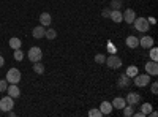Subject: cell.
I'll use <instances>...</instances> for the list:
<instances>
[{
  "label": "cell",
  "instance_id": "19",
  "mask_svg": "<svg viewBox=\"0 0 158 117\" xmlns=\"http://www.w3.org/2000/svg\"><path fill=\"white\" fill-rule=\"evenodd\" d=\"M130 84H131L130 77H128L127 74H122V76H120V79H118V87H128Z\"/></svg>",
  "mask_w": 158,
  "mask_h": 117
},
{
  "label": "cell",
  "instance_id": "36",
  "mask_svg": "<svg viewBox=\"0 0 158 117\" xmlns=\"http://www.w3.org/2000/svg\"><path fill=\"white\" fill-rule=\"evenodd\" d=\"M0 112H2V111H0Z\"/></svg>",
  "mask_w": 158,
  "mask_h": 117
},
{
  "label": "cell",
  "instance_id": "31",
  "mask_svg": "<svg viewBox=\"0 0 158 117\" xmlns=\"http://www.w3.org/2000/svg\"><path fill=\"white\" fill-rule=\"evenodd\" d=\"M150 90H152V94H153V95H156V94H158V84H156V82H153V84H152V87H150Z\"/></svg>",
  "mask_w": 158,
  "mask_h": 117
},
{
  "label": "cell",
  "instance_id": "4",
  "mask_svg": "<svg viewBox=\"0 0 158 117\" xmlns=\"http://www.w3.org/2000/svg\"><path fill=\"white\" fill-rule=\"evenodd\" d=\"M104 63L108 65L109 68H120L122 67V59L118 57V56H108L106 60H104Z\"/></svg>",
  "mask_w": 158,
  "mask_h": 117
},
{
  "label": "cell",
  "instance_id": "7",
  "mask_svg": "<svg viewBox=\"0 0 158 117\" xmlns=\"http://www.w3.org/2000/svg\"><path fill=\"white\" fill-rule=\"evenodd\" d=\"M125 101H127V105H131V106H136L138 103L141 101V95H139V94H135V92H131V94H128V95H127Z\"/></svg>",
  "mask_w": 158,
  "mask_h": 117
},
{
  "label": "cell",
  "instance_id": "3",
  "mask_svg": "<svg viewBox=\"0 0 158 117\" xmlns=\"http://www.w3.org/2000/svg\"><path fill=\"white\" fill-rule=\"evenodd\" d=\"M27 57L30 59V62H40L43 59V51L40 49V48H36V46H33V48H30L29 49V52H27Z\"/></svg>",
  "mask_w": 158,
  "mask_h": 117
},
{
  "label": "cell",
  "instance_id": "5",
  "mask_svg": "<svg viewBox=\"0 0 158 117\" xmlns=\"http://www.w3.org/2000/svg\"><path fill=\"white\" fill-rule=\"evenodd\" d=\"M13 106H15V101H13V98L10 95H6V97H3L2 100H0V111L8 112L10 109H13Z\"/></svg>",
  "mask_w": 158,
  "mask_h": 117
},
{
  "label": "cell",
  "instance_id": "18",
  "mask_svg": "<svg viewBox=\"0 0 158 117\" xmlns=\"http://www.w3.org/2000/svg\"><path fill=\"white\" fill-rule=\"evenodd\" d=\"M10 48H13V49H21V46H22V41L19 40V38H16V36H13V38H10Z\"/></svg>",
  "mask_w": 158,
  "mask_h": 117
},
{
  "label": "cell",
  "instance_id": "35",
  "mask_svg": "<svg viewBox=\"0 0 158 117\" xmlns=\"http://www.w3.org/2000/svg\"><path fill=\"white\" fill-rule=\"evenodd\" d=\"M133 115H136V117H146L142 112H136V114H133Z\"/></svg>",
  "mask_w": 158,
  "mask_h": 117
},
{
  "label": "cell",
  "instance_id": "22",
  "mask_svg": "<svg viewBox=\"0 0 158 117\" xmlns=\"http://www.w3.org/2000/svg\"><path fill=\"white\" fill-rule=\"evenodd\" d=\"M150 111H152V105H150V103H144V105L141 106V112H142L144 115H149Z\"/></svg>",
  "mask_w": 158,
  "mask_h": 117
},
{
  "label": "cell",
  "instance_id": "29",
  "mask_svg": "<svg viewBox=\"0 0 158 117\" xmlns=\"http://www.w3.org/2000/svg\"><path fill=\"white\" fill-rule=\"evenodd\" d=\"M6 89H8V81L2 79L0 81V92H6Z\"/></svg>",
  "mask_w": 158,
  "mask_h": 117
},
{
  "label": "cell",
  "instance_id": "15",
  "mask_svg": "<svg viewBox=\"0 0 158 117\" xmlns=\"http://www.w3.org/2000/svg\"><path fill=\"white\" fill-rule=\"evenodd\" d=\"M125 106H127V101H125V98H122V97H117V98H114V101H112V108L123 109Z\"/></svg>",
  "mask_w": 158,
  "mask_h": 117
},
{
  "label": "cell",
  "instance_id": "26",
  "mask_svg": "<svg viewBox=\"0 0 158 117\" xmlns=\"http://www.w3.org/2000/svg\"><path fill=\"white\" fill-rule=\"evenodd\" d=\"M150 59H152L153 62H156V59H158V49L153 48V46H152V49H150Z\"/></svg>",
  "mask_w": 158,
  "mask_h": 117
},
{
  "label": "cell",
  "instance_id": "17",
  "mask_svg": "<svg viewBox=\"0 0 158 117\" xmlns=\"http://www.w3.org/2000/svg\"><path fill=\"white\" fill-rule=\"evenodd\" d=\"M109 18H111L114 22H122V21H123V16H122V13L118 11V10H112L111 15H109Z\"/></svg>",
  "mask_w": 158,
  "mask_h": 117
},
{
  "label": "cell",
  "instance_id": "21",
  "mask_svg": "<svg viewBox=\"0 0 158 117\" xmlns=\"http://www.w3.org/2000/svg\"><path fill=\"white\" fill-rule=\"evenodd\" d=\"M33 71L38 73V74H43L44 73V65L41 62H35L33 63Z\"/></svg>",
  "mask_w": 158,
  "mask_h": 117
},
{
  "label": "cell",
  "instance_id": "25",
  "mask_svg": "<svg viewBox=\"0 0 158 117\" xmlns=\"http://www.w3.org/2000/svg\"><path fill=\"white\" fill-rule=\"evenodd\" d=\"M122 6V0H111V8L112 10H120Z\"/></svg>",
  "mask_w": 158,
  "mask_h": 117
},
{
  "label": "cell",
  "instance_id": "33",
  "mask_svg": "<svg viewBox=\"0 0 158 117\" xmlns=\"http://www.w3.org/2000/svg\"><path fill=\"white\" fill-rule=\"evenodd\" d=\"M149 115H152V117H158V112H156V111H150Z\"/></svg>",
  "mask_w": 158,
  "mask_h": 117
},
{
  "label": "cell",
  "instance_id": "32",
  "mask_svg": "<svg viewBox=\"0 0 158 117\" xmlns=\"http://www.w3.org/2000/svg\"><path fill=\"white\" fill-rule=\"evenodd\" d=\"M109 15H111V10H103V16L104 18H109Z\"/></svg>",
  "mask_w": 158,
  "mask_h": 117
},
{
  "label": "cell",
  "instance_id": "20",
  "mask_svg": "<svg viewBox=\"0 0 158 117\" xmlns=\"http://www.w3.org/2000/svg\"><path fill=\"white\" fill-rule=\"evenodd\" d=\"M128 77H135L136 74H138V67L136 65H130V67L127 68V73H125Z\"/></svg>",
  "mask_w": 158,
  "mask_h": 117
},
{
  "label": "cell",
  "instance_id": "9",
  "mask_svg": "<svg viewBox=\"0 0 158 117\" xmlns=\"http://www.w3.org/2000/svg\"><path fill=\"white\" fill-rule=\"evenodd\" d=\"M146 71H147V74H150V76H156L158 74V65H156V62H147L146 63Z\"/></svg>",
  "mask_w": 158,
  "mask_h": 117
},
{
  "label": "cell",
  "instance_id": "34",
  "mask_svg": "<svg viewBox=\"0 0 158 117\" xmlns=\"http://www.w3.org/2000/svg\"><path fill=\"white\" fill-rule=\"evenodd\" d=\"M3 63H5V59H3L2 56H0V68H2V67H3Z\"/></svg>",
  "mask_w": 158,
  "mask_h": 117
},
{
  "label": "cell",
  "instance_id": "2",
  "mask_svg": "<svg viewBox=\"0 0 158 117\" xmlns=\"http://www.w3.org/2000/svg\"><path fill=\"white\" fill-rule=\"evenodd\" d=\"M5 79L8 81V84H18L21 81V71L18 68H10Z\"/></svg>",
  "mask_w": 158,
  "mask_h": 117
},
{
  "label": "cell",
  "instance_id": "30",
  "mask_svg": "<svg viewBox=\"0 0 158 117\" xmlns=\"http://www.w3.org/2000/svg\"><path fill=\"white\" fill-rule=\"evenodd\" d=\"M104 60H106V56L104 54H97L95 56V62L97 63H104Z\"/></svg>",
  "mask_w": 158,
  "mask_h": 117
},
{
  "label": "cell",
  "instance_id": "11",
  "mask_svg": "<svg viewBox=\"0 0 158 117\" xmlns=\"http://www.w3.org/2000/svg\"><path fill=\"white\" fill-rule=\"evenodd\" d=\"M6 92H8V95H10L11 98H18V97L21 95V90H19V87H18L16 84H11V86H8Z\"/></svg>",
  "mask_w": 158,
  "mask_h": 117
},
{
  "label": "cell",
  "instance_id": "8",
  "mask_svg": "<svg viewBox=\"0 0 158 117\" xmlns=\"http://www.w3.org/2000/svg\"><path fill=\"white\" fill-rule=\"evenodd\" d=\"M122 16H123V21L127 24H133V21L136 19V13H135V10L128 8V10H125V13H123Z\"/></svg>",
  "mask_w": 158,
  "mask_h": 117
},
{
  "label": "cell",
  "instance_id": "12",
  "mask_svg": "<svg viewBox=\"0 0 158 117\" xmlns=\"http://www.w3.org/2000/svg\"><path fill=\"white\" fill-rule=\"evenodd\" d=\"M100 111H101L103 115L111 114V112H112V103H109V101H103L101 105H100Z\"/></svg>",
  "mask_w": 158,
  "mask_h": 117
},
{
  "label": "cell",
  "instance_id": "24",
  "mask_svg": "<svg viewBox=\"0 0 158 117\" xmlns=\"http://www.w3.org/2000/svg\"><path fill=\"white\" fill-rule=\"evenodd\" d=\"M133 114H135V111H133V106H131V105L123 108V115H127V117H131Z\"/></svg>",
  "mask_w": 158,
  "mask_h": 117
},
{
  "label": "cell",
  "instance_id": "6",
  "mask_svg": "<svg viewBox=\"0 0 158 117\" xmlns=\"http://www.w3.org/2000/svg\"><path fill=\"white\" fill-rule=\"evenodd\" d=\"M149 81H150V74H147V73L146 74H136L133 79L136 87H146V86H149Z\"/></svg>",
  "mask_w": 158,
  "mask_h": 117
},
{
  "label": "cell",
  "instance_id": "13",
  "mask_svg": "<svg viewBox=\"0 0 158 117\" xmlns=\"http://www.w3.org/2000/svg\"><path fill=\"white\" fill-rule=\"evenodd\" d=\"M127 46L128 48H131V49H135V48H138L139 46V38H136L135 35H130L128 38H127Z\"/></svg>",
  "mask_w": 158,
  "mask_h": 117
},
{
  "label": "cell",
  "instance_id": "16",
  "mask_svg": "<svg viewBox=\"0 0 158 117\" xmlns=\"http://www.w3.org/2000/svg\"><path fill=\"white\" fill-rule=\"evenodd\" d=\"M51 15L49 13H41V16H40V22H41L43 27H49V24H51Z\"/></svg>",
  "mask_w": 158,
  "mask_h": 117
},
{
  "label": "cell",
  "instance_id": "28",
  "mask_svg": "<svg viewBox=\"0 0 158 117\" xmlns=\"http://www.w3.org/2000/svg\"><path fill=\"white\" fill-rule=\"evenodd\" d=\"M89 115H90V117H101L103 114H101L100 109H90V111H89Z\"/></svg>",
  "mask_w": 158,
  "mask_h": 117
},
{
  "label": "cell",
  "instance_id": "27",
  "mask_svg": "<svg viewBox=\"0 0 158 117\" xmlns=\"http://www.w3.org/2000/svg\"><path fill=\"white\" fill-rule=\"evenodd\" d=\"M15 59L18 60V62H21L22 59H24V52L21 49H15Z\"/></svg>",
  "mask_w": 158,
  "mask_h": 117
},
{
  "label": "cell",
  "instance_id": "1",
  "mask_svg": "<svg viewBox=\"0 0 158 117\" xmlns=\"http://www.w3.org/2000/svg\"><path fill=\"white\" fill-rule=\"evenodd\" d=\"M133 24H135V29L138 32H141V33H146L149 30V27H150V24H149V21L146 18H136L133 21Z\"/></svg>",
  "mask_w": 158,
  "mask_h": 117
},
{
  "label": "cell",
  "instance_id": "10",
  "mask_svg": "<svg viewBox=\"0 0 158 117\" xmlns=\"http://www.w3.org/2000/svg\"><path fill=\"white\" fill-rule=\"evenodd\" d=\"M139 46L144 48V49H149L153 46V38L152 36H142L141 40H139Z\"/></svg>",
  "mask_w": 158,
  "mask_h": 117
},
{
  "label": "cell",
  "instance_id": "14",
  "mask_svg": "<svg viewBox=\"0 0 158 117\" xmlns=\"http://www.w3.org/2000/svg\"><path fill=\"white\" fill-rule=\"evenodd\" d=\"M44 32H46V27H43V25H38V27L33 29L32 35L36 38V40H40V38H44Z\"/></svg>",
  "mask_w": 158,
  "mask_h": 117
},
{
  "label": "cell",
  "instance_id": "23",
  "mask_svg": "<svg viewBox=\"0 0 158 117\" xmlns=\"http://www.w3.org/2000/svg\"><path fill=\"white\" fill-rule=\"evenodd\" d=\"M44 36L48 38V40H54V38L57 36V32H56L54 29H48V30L44 32Z\"/></svg>",
  "mask_w": 158,
  "mask_h": 117
}]
</instances>
